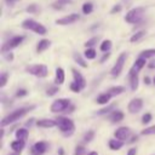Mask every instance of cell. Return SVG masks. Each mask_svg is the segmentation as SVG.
I'll return each instance as SVG.
<instances>
[{
  "label": "cell",
  "instance_id": "cell-1",
  "mask_svg": "<svg viewBox=\"0 0 155 155\" xmlns=\"http://www.w3.org/2000/svg\"><path fill=\"white\" fill-rule=\"evenodd\" d=\"M35 105H30V107H22V108H18L16 110H13L12 113H10L8 115H6L2 120H1V127H5V126H8L10 124H13L16 121H18L19 119H22L28 111H30L31 109H34Z\"/></svg>",
  "mask_w": 155,
  "mask_h": 155
},
{
  "label": "cell",
  "instance_id": "cell-2",
  "mask_svg": "<svg viewBox=\"0 0 155 155\" xmlns=\"http://www.w3.org/2000/svg\"><path fill=\"white\" fill-rule=\"evenodd\" d=\"M51 113H71L74 110V107L70 103V99L68 98H58L56 99L51 107H50Z\"/></svg>",
  "mask_w": 155,
  "mask_h": 155
},
{
  "label": "cell",
  "instance_id": "cell-3",
  "mask_svg": "<svg viewBox=\"0 0 155 155\" xmlns=\"http://www.w3.org/2000/svg\"><path fill=\"white\" fill-rule=\"evenodd\" d=\"M57 120V126L61 130V132L63 133L64 137H70L74 131H75V124L71 119L67 117V116H59L56 119Z\"/></svg>",
  "mask_w": 155,
  "mask_h": 155
},
{
  "label": "cell",
  "instance_id": "cell-4",
  "mask_svg": "<svg viewBox=\"0 0 155 155\" xmlns=\"http://www.w3.org/2000/svg\"><path fill=\"white\" fill-rule=\"evenodd\" d=\"M21 27H22L23 29H25V30H31V31H34L35 34H39V35H45V34L47 33L46 27H44L41 23L36 22V21L33 19V18H27V19H24V21L22 22Z\"/></svg>",
  "mask_w": 155,
  "mask_h": 155
},
{
  "label": "cell",
  "instance_id": "cell-5",
  "mask_svg": "<svg viewBox=\"0 0 155 155\" xmlns=\"http://www.w3.org/2000/svg\"><path fill=\"white\" fill-rule=\"evenodd\" d=\"M144 11L145 8L144 7H134V8H131L126 16H125V21L130 24H136L138 22L142 21L143 16H144Z\"/></svg>",
  "mask_w": 155,
  "mask_h": 155
},
{
  "label": "cell",
  "instance_id": "cell-6",
  "mask_svg": "<svg viewBox=\"0 0 155 155\" xmlns=\"http://www.w3.org/2000/svg\"><path fill=\"white\" fill-rule=\"evenodd\" d=\"M126 59H127V53H126V52L120 53V56L117 57L115 64L113 65V68H111V70H110L111 78H117V76H120V74L122 73L124 65H125V63H126Z\"/></svg>",
  "mask_w": 155,
  "mask_h": 155
},
{
  "label": "cell",
  "instance_id": "cell-7",
  "mask_svg": "<svg viewBox=\"0 0 155 155\" xmlns=\"http://www.w3.org/2000/svg\"><path fill=\"white\" fill-rule=\"evenodd\" d=\"M25 71L36 76V78H46L48 75V69L45 64H33L25 67Z\"/></svg>",
  "mask_w": 155,
  "mask_h": 155
},
{
  "label": "cell",
  "instance_id": "cell-8",
  "mask_svg": "<svg viewBox=\"0 0 155 155\" xmlns=\"http://www.w3.org/2000/svg\"><path fill=\"white\" fill-rule=\"evenodd\" d=\"M24 39H25V36H23V35L12 36L10 40H7V41L1 46V52H2V53H6V52H8V51H11V50H13V48H16V47H18V46L23 42Z\"/></svg>",
  "mask_w": 155,
  "mask_h": 155
},
{
  "label": "cell",
  "instance_id": "cell-9",
  "mask_svg": "<svg viewBox=\"0 0 155 155\" xmlns=\"http://www.w3.org/2000/svg\"><path fill=\"white\" fill-rule=\"evenodd\" d=\"M80 19V15L79 13H70V15H67L62 18H58L56 19V24L58 25H68V24H73L75 22H78Z\"/></svg>",
  "mask_w": 155,
  "mask_h": 155
},
{
  "label": "cell",
  "instance_id": "cell-10",
  "mask_svg": "<svg viewBox=\"0 0 155 155\" xmlns=\"http://www.w3.org/2000/svg\"><path fill=\"white\" fill-rule=\"evenodd\" d=\"M143 108V99L142 98H132L127 105V110L130 114H137Z\"/></svg>",
  "mask_w": 155,
  "mask_h": 155
},
{
  "label": "cell",
  "instance_id": "cell-11",
  "mask_svg": "<svg viewBox=\"0 0 155 155\" xmlns=\"http://www.w3.org/2000/svg\"><path fill=\"white\" fill-rule=\"evenodd\" d=\"M130 136H131V130L127 126H121L114 132V137L120 140H126L130 138Z\"/></svg>",
  "mask_w": 155,
  "mask_h": 155
},
{
  "label": "cell",
  "instance_id": "cell-12",
  "mask_svg": "<svg viewBox=\"0 0 155 155\" xmlns=\"http://www.w3.org/2000/svg\"><path fill=\"white\" fill-rule=\"evenodd\" d=\"M35 125L38 127L41 128H52L54 126H57V120H52V119H40L35 122Z\"/></svg>",
  "mask_w": 155,
  "mask_h": 155
},
{
  "label": "cell",
  "instance_id": "cell-13",
  "mask_svg": "<svg viewBox=\"0 0 155 155\" xmlns=\"http://www.w3.org/2000/svg\"><path fill=\"white\" fill-rule=\"evenodd\" d=\"M71 73H73L74 81H75L76 84H79V85H80V87L84 90V88L86 87V80H85V78L82 76V74H81L78 69H75V68H71Z\"/></svg>",
  "mask_w": 155,
  "mask_h": 155
},
{
  "label": "cell",
  "instance_id": "cell-14",
  "mask_svg": "<svg viewBox=\"0 0 155 155\" xmlns=\"http://www.w3.org/2000/svg\"><path fill=\"white\" fill-rule=\"evenodd\" d=\"M128 76H130L131 90H132V91H136V90L138 88V81H139V79H138V71H136V70H133V69L131 68Z\"/></svg>",
  "mask_w": 155,
  "mask_h": 155
},
{
  "label": "cell",
  "instance_id": "cell-15",
  "mask_svg": "<svg viewBox=\"0 0 155 155\" xmlns=\"http://www.w3.org/2000/svg\"><path fill=\"white\" fill-rule=\"evenodd\" d=\"M65 80V73H64V69L58 67L56 68V76H54V84L56 85H62Z\"/></svg>",
  "mask_w": 155,
  "mask_h": 155
},
{
  "label": "cell",
  "instance_id": "cell-16",
  "mask_svg": "<svg viewBox=\"0 0 155 155\" xmlns=\"http://www.w3.org/2000/svg\"><path fill=\"white\" fill-rule=\"evenodd\" d=\"M46 149H47V143L44 142V140H39V142H36V143L34 144V147H33L34 153L38 154V155L44 154V153L46 151Z\"/></svg>",
  "mask_w": 155,
  "mask_h": 155
},
{
  "label": "cell",
  "instance_id": "cell-17",
  "mask_svg": "<svg viewBox=\"0 0 155 155\" xmlns=\"http://www.w3.org/2000/svg\"><path fill=\"white\" fill-rule=\"evenodd\" d=\"M11 149L15 151V153H18L21 154V151L23 150V148L25 147V140H21V139H17V140H13L11 144H10Z\"/></svg>",
  "mask_w": 155,
  "mask_h": 155
},
{
  "label": "cell",
  "instance_id": "cell-18",
  "mask_svg": "<svg viewBox=\"0 0 155 155\" xmlns=\"http://www.w3.org/2000/svg\"><path fill=\"white\" fill-rule=\"evenodd\" d=\"M51 45V41L47 39H42L36 44V52L38 53H42L44 51H46Z\"/></svg>",
  "mask_w": 155,
  "mask_h": 155
},
{
  "label": "cell",
  "instance_id": "cell-19",
  "mask_svg": "<svg viewBox=\"0 0 155 155\" xmlns=\"http://www.w3.org/2000/svg\"><path fill=\"white\" fill-rule=\"evenodd\" d=\"M122 119H124V113L121 110H113L111 114L109 115V120L113 124L120 122V121H122Z\"/></svg>",
  "mask_w": 155,
  "mask_h": 155
},
{
  "label": "cell",
  "instance_id": "cell-20",
  "mask_svg": "<svg viewBox=\"0 0 155 155\" xmlns=\"http://www.w3.org/2000/svg\"><path fill=\"white\" fill-rule=\"evenodd\" d=\"M111 94L109 93V92H104V93H101L97 98H96V102L98 103V104H108L109 103V101L111 99Z\"/></svg>",
  "mask_w": 155,
  "mask_h": 155
},
{
  "label": "cell",
  "instance_id": "cell-21",
  "mask_svg": "<svg viewBox=\"0 0 155 155\" xmlns=\"http://www.w3.org/2000/svg\"><path fill=\"white\" fill-rule=\"evenodd\" d=\"M124 147V140H120V139H110L109 140V148L111 150H119Z\"/></svg>",
  "mask_w": 155,
  "mask_h": 155
},
{
  "label": "cell",
  "instance_id": "cell-22",
  "mask_svg": "<svg viewBox=\"0 0 155 155\" xmlns=\"http://www.w3.org/2000/svg\"><path fill=\"white\" fill-rule=\"evenodd\" d=\"M145 63H147V58L138 57V58L136 59V62H134V64H133L132 69H133V70H136V71H139V70L145 65Z\"/></svg>",
  "mask_w": 155,
  "mask_h": 155
},
{
  "label": "cell",
  "instance_id": "cell-23",
  "mask_svg": "<svg viewBox=\"0 0 155 155\" xmlns=\"http://www.w3.org/2000/svg\"><path fill=\"white\" fill-rule=\"evenodd\" d=\"M28 134H29V132L27 128H18L16 131V138L21 139V140H25L28 138Z\"/></svg>",
  "mask_w": 155,
  "mask_h": 155
},
{
  "label": "cell",
  "instance_id": "cell-24",
  "mask_svg": "<svg viewBox=\"0 0 155 155\" xmlns=\"http://www.w3.org/2000/svg\"><path fill=\"white\" fill-rule=\"evenodd\" d=\"M96 56H97V52H96V50L93 47H87L85 50V52H84V57L87 58V59H94Z\"/></svg>",
  "mask_w": 155,
  "mask_h": 155
},
{
  "label": "cell",
  "instance_id": "cell-25",
  "mask_svg": "<svg viewBox=\"0 0 155 155\" xmlns=\"http://www.w3.org/2000/svg\"><path fill=\"white\" fill-rule=\"evenodd\" d=\"M108 92L111 94V96H119L121 94L122 92H125V87L124 86H113L108 90Z\"/></svg>",
  "mask_w": 155,
  "mask_h": 155
},
{
  "label": "cell",
  "instance_id": "cell-26",
  "mask_svg": "<svg viewBox=\"0 0 155 155\" xmlns=\"http://www.w3.org/2000/svg\"><path fill=\"white\" fill-rule=\"evenodd\" d=\"M73 57H74L75 62H76V63L80 65V67H82V68H87V63L84 61V58L80 56V53H79V52H74Z\"/></svg>",
  "mask_w": 155,
  "mask_h": 155
},
{
  "label": "cell",
  "instance_id": "cell-27",
  "mask_svg": "<svg viewBox=\"0 0 155 155\" xmlns=\"http://www.w3.org/2000/svg\"><path fill=\"white\" fill-rule=\"evenodd\" d=\"M139 57H143V58H151V57H155V48L143 50V51L139 53Z\"/></svg>",
  "mask_w": 155,
  "mask_h": 155
},
{
  "label": "cell",
  "instance_id": "cell-28",
  "mask_svg": "<svg viewBox=\"0 0 155 155\" xmlns=\"http://www.w3.org/2000/svg\"><path fill=\"white\" fill-rule=\"evenodd\" d=\"M99 48H101L102 52H109V50L111 48V40H108V39L103 40L101 46H99Z\"/></svg>",
  "mask_w": 155,
  "mask_h": 155
},
{
  "label": "cell",
  "instance_id": "cell-29",
  "mask_svg": "<svg viewBox=\"0 0 155 155\" xmlns=\"http://www.w3.org/2000/svg\"><path fill=\"white\" fill-rule=\"evenodd\" d=\"M116 107V104L114 103V104H109L108 107H105V108H103V109H101V110H98L94 115H104V114H108L109 111H113V109Z\"/></svg>",
  "mask_w": 155,
  "mask_h": 155
},
{
  "label": "cell",
  "instance_id": "cell-30",
  "mask_svg": "<svg viewBox=\"0 0 155 155\" xmlns=\"http://www.w3.org/2000/svg\"><path fill=\"white\" fill-rule=\"evenodd\" d=\"M144 35H145V31H144V30H139V31H137L136 34H133V35L131 36L130 41H131V42H137V41H139Z\"/></svg>",
  "mask_w": 155,
  "mask_h": 155
},
{
  "label": "cell",
  "instance_id": "cell-31",
  "mask_svg": "<svg viewBox=\"0 0 155 155\" xmlns=\"http://www.w3.org/2000/svg\"><path fill=\"white\" fill-rule=\"evenodd\" d=\"M70 2H71V0H56L52 4V6H53V8H62L63 6H65Z\"/></svg>",
  "mask_w": 155,
  "mask_h": 155
},
{
  "label": "cell",
  "instance_id": "cell-32",
  "mask_svg": "<svg viewBox=\"0 0 155 155\" xmlns=\"http://www.w3.org/2000/svg\"><path fill=\"white\" fill-rule=\"evenodd\" d=\"M93 11V4L92 2H85L82 5V12L84 15H90Z\"/></svg>",
  "mask_w": 155,
  "mask_h": 155
},
{
  "label": "cell",
  "instance_id": "cell-33",
  "mask_svg": "<svg viewBox=\"0 0 155 155\" xmlns=\"http://www.w3.org/2000/svg\"><path fill=\"white\" fill-rule=\"evenodd\" d=\"M140 134L142 136H153V134H155V125L144 128L143 131H140Z\"/></svg>",
  "mask_w": 155,
  "mask_h": 155
},
{
  "label": "cell",
  "instance_id": "cell-34",
  "mask_svg": "<svg viewBox=\"0 0 155 155\" xmlns=\"http://www.w3.org/2000/svg\"><path fill=\"white\" fill-rule=\"evenodd\" d=\"M93 137H94V131H93V130H90V131H87V132L85 133V136H84V142L90 143V142L93 139Z\"/></svg>",
  "mask_w": 155,
  "mask_h": 155
},
{
  "label": "cell",
  "instance_id": "cell-35",
  "mask_svg": "<svg viewBox=\"0 0 155 155\" xmlns=\"http://www.w3.org/2000/svg\"><path fill=\"white\" fill-rule=\"evenodd\" d=\"M58 91H59L58 86H51V87H48V88H47L46 94H47L48 97H51V96H54V94H56Z\"/></svg>",
  "mask_w": 155,
  "mask_h": 155
},
{
  "label": "cell",
  "instance_id": "cell-36",
  "mask_svg": "<svg viewBox=\"0 0 155 155\" xmlns=\"http://www.w3.org/2000/svg\"><path fill=\"white\" fill-rule=\"evenodd\" d=\"M97 42H98V36H94V38H92V39H90V40H87V41L85 42V47H86V48H87V47H92V46H94Z\"/></svg>",
  "mask_w": 155,
  "mask_h": 155
},
{
  "label": "cell",
  "instance_id": "cell-37",
  "mask_svg": "<svg viewBox=\"0 0 155 155\" xmlns=\"http://www.w3.org/2000/svg\"><path fill=\"white\" fill-rule=\"evenodd\" d=\"M69 87H70V90H71L73 92H75V93H79V92L82 90V88L80 87V85H79V84H76L75 81H73V82L70 84V86H69Z\"/></svg>",
  "mask_w": 155,
  "mask_h": 155
},
{
  "label": "cell",
  "instance_id": "cell-38",
  "mask_svg": "<svg viewBox=\"0 0 155 155\" xmlns=\"http://www.w3.org/2000/svg\"><path fill=\"white\" fill-rule=\"evenodd\" d=\"M7 78H8V74L7 73H2L1 76H0V87H4L7 82Z\"/></svg>",
  "mask_w": 155,
  "mask_h": 155
},
{
  "label": "cell",
  "instance_id": "cell-39",
  "mask_svg": "<svg viewBox=\"0 0 155 155\" xmlns=\"http://www.w3.org/2000/svg\"><path fill=\"white\" fill-rule=\"evenodd\" d=\"M151 114L150 113H145L144 115H143V117H142V124L143 125H145V124H149L150 121H151Z\"/></svg>",
  "mask_w": 155,
  "mask_h": 155
},
{
  "label": "cell",
  "instance_id": "cell-40",
  "mask_svg": "<svg viewBox=\"0 0 155 155\" xmlns=\"http://www.w3.org/2000/svg\"><path fill=\"white\" fill-rule=\"evenodd\" d=\"M85 153H86L85 147H84V145H78V147L75 148V153H74V155H84Z\"/></svg>",
  "mask_w": 155,
  "mask_h": 155
},
{
  "label": "cell",
  "instance_id": "cell-41",
  "mask_svg": "<svg viewBox=\"0 0 155 155\" xmlns=\"http://www.w3.org/2000/svg\"><path fill=\"white\" fill-rule=\"evenodd\" d=\"M28 94V91L27 90H24V88H19V90H17V92H16V97H24V96H27Z\"/></svg>",
  "mask_w": 155,
  "mask_h": 155
},
{
  "label": "cell",
  "instance_id": "cell-42",
  "mask_svg": "<svg viewBox=\"0 0 155 155\" xmlns=\"http://www.w3.org/2000/svg\"><path fill=\"white\" fill-rule=\"evenodd\" d=\"M25 10H27V12H36L38 11V7H36L35 4H33V5H29Z\"/></svg>",
  "mask_w": 155,
  "mask_h": 155
},
{
  "label": "cell",
  "instance_id": "cell-43",
  "mask_svg": "<svg viewBox=\"0 0 155 155\" xmlns=\"http://www.w3.org/2000/svg\"><path fill=\"white\" fill-rule=\"evenodd\" d=\"M120 11H121V5H115V6L111 8L110 13H111V15H114L115 12H120Z\"/></svg>",
  "mask_w": 155,
  "mask_h": 155
},
{
  "label": "cell",
  "instance_id": "cell-44",
  "mask_svg": "<svg viewBox=\"0 0 155 155\" xmlns=\"http://www.w3.org/2000/svg\"><path fill=\"white\" fill-rule=\"evenodd\" d=\"M109 57H110V53H109V52H104V54H103V57L101 58V63H103V62H104L105 59H108Z\"/></svg>",
  "mask_w": 155,
  "mask_h": 155
},
{
  "label": "cell",
  "instance_id": "cell-45",
  "mask_svg": "<svg viewBox=\"0 0 155 155\" xmlns=\"http://www.w3.org/2000/svg\"><path fill=\"white\" fill-rule=\"evenodd\" d=\"M127 155H137V149H136V148H131V149L127 151Z\"/></svg>",
  "mask_w": 155,
  "mask_h": 155
},
{
  "label": "cell",
  "instance_id": "cell-46",
  "mask_svg": "<svg viewBox=\"0 0 155 155\" xmlns=\"http://www.w3.org/2000/svg\"><path fill=\"white\" fill-rule=\"evenodd\" d=\"M148 68H150V69H155V59H153L151 62L148 63Z\"/></svg>",
  "mask_w": 155,
  "mask_h": 155
},
{
  "label": "cell",
  "instance_id": "cell-47",
  "mask_svg": "<svg viewBox=\"0 0 155 155\" xmlns=\"http://www.w3.org/2000/svg\"><path fill=\"white\" fill-rule=\"evenodd\" d=\"M144 84L145 85H150V78L149 76H144Z\"/></svg>",
  "mask_w": 155,
  "mask_h": 155
},
{
  "label": "cell",
  "instance_id": "cell-48",
  "mask_svg": "<svg viewBox=\"0 0 155 155\" xmlns=\"http://www.w3.org/2000/svg\"><path fill=\"white\" fill-rule=\"evenodd\" d=\"M137 139H138V137H137V136H133V137L131 138V140H128V143H133V142H137Z\"/></svg>",
  "mask_w": 155,
  "mask_h": 155
},
{
  "label": "cell",
  "instance_id": "cell-49",
  "mask_svg": "<svg viewBox=\"0 0 155 155\" xmlns=\"http://www.w3.org/2000/svg\"><path fill=\"white\" fill-rule=\"evenodd\" d=\"M88 155H98V153H97V151H91Z\"/></svg>",
  "mask_w": 155,
  "mask_h": 155
},
{
  "label": "cell",
  "instance_id": "cell-50",
  "mask_svg": "<svg viewBox=\"0 0 155 155\" xmlns=\"http://www.w3.org/2000/svg\"><path fill=\"white\" fill-rule=\"evenodd\" d=\"M6 1H7L8 4H10V2H13V1H16V0H6Z\"/></svg>",
  "mask_w": 155,
  "mask_h": 155
},
{
  "label": "cell",
  "instance_id": "cell-51",
  "mask_svg": "<svg viewBox=\"0 0 155 155\" xmlns=\"http://www.w3.org/2000/svg\"><path fill=\"white\" fill-rule=\"evenodd\" d=\"M153 82H154V85H155V76H154V79H153Z\"/></svg>",
  "mask_w": 155,
  "mask_h": 155
},
{
  "label": "cell",
  "instance_id": "cell-52",
  "mask_svg": "<svg viewBox=\"0 0 155 155\" xmlns=\"http://www.w3.org/2000/svg\"><path fill=\"white\" fill-rule=\"evenodd\" d=\"M11 155H18V153H15V154H11Z\"/></svg>",
  "mask_w": 155,
  "mask_h": 155
}]
</instances>
